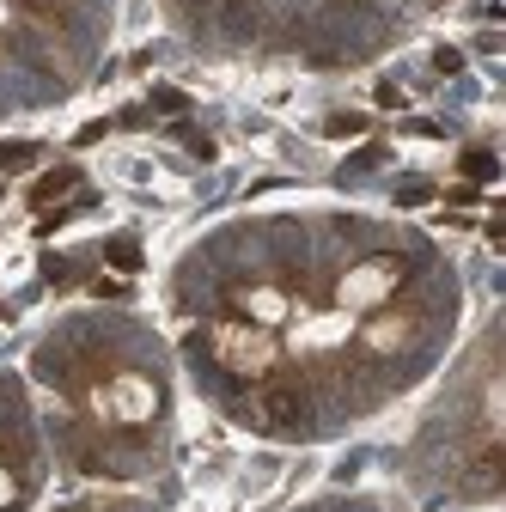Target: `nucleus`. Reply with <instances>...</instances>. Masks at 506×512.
<instances>
[{"label": "nucleus", "instance_id": "nucleus-13", "mask_svg": "<svg viewBox=\"0 0 506 512\" xmlns=\"http://www.w3.org/2000/svg\"><path fill=\"white\" fill-rule=\"evenodd\" d=\"M13 500V476H0V506H7Z\"/></svg>", "mask_w": 506, "mask_h": 512}, {"label": "nucleus", "instance_id": "nucleus-3", "mask_svg": "<svg viewBox=\"0 0 506 512\" xmlns=\"http://www.w3.org/2000/svg\"><path fill=\"white\" fill-rule=\"evenodd\" d=\"M104 409L122 421V427H141V421H153V409H159V391L141 378V372H122L110 391H104Z\"/></svg>", "mask_w": 506, "mask_h": 512}, {"label": "nucleus", "instance_id": "nucleus-7", "mask_svg": "<svg viewBox=\"0 0 506 512\" xmlns=\"http://www.w3.org/2000/svg\"><path fill=\"white\" fill-rule=\"evenodd\" d=\"M74 183H80V171H74V165H61V171H43V177H37V189H31V202H37V208H49L55 196H68Z\"/></svg>", "mask_w": 506, "mask_h": 512}, {"label": "nucleus", "instance_id": "nucleus-4", "mask_svg": "<svg viewBox=\"0 0 506 512\" xmlns=\"http://www.w3.org/2000/svg\"><path fill=\"white\" fill-rule=\"evenodd\" d=\"M250 415H257L263 427H275V433H293V427H305V391L299 384H263L257 403H250Z\"/></svg>", "mask_w": 506, "mask_h": 512}, {"label": "nucleus", "instance_id": "nucleus-9", "mask_svg": "<svg viewBox=\"0 0 506 512\" xmlns=\"http://www.w3.org/2000/svg\"><path fill=\"white\" fill-rule=\"evenodd\" d=\"M464 171H470L476 183H494V177H500V165H494V153H482V147H470V153H464Z\"/></svg>", "mask_w": 506, "mask_h": 512}, {"label": "nucleus", "instance_id": "nucleus-6", "mask_svg": "<svg viewBox=\"0 0 506 512\" xmlns=\"http://www.w3.org/2000/svg\"><path fill=\"white\" fill-rule=\"evenodd\" d=\"M232 305H238V317L244 324H263V330H275L281 317H287V293L281 287H232Z\"/></svg>", "mask_w": 506, "mask_h": 512}, {"label": "nucleus", "instance_id": "nucleus-8", "mask_svg": "<svg viewBox=\"0 0 506 512\" xmlns=\"http://www.w3.org/2000/svg\"><path fill=\"white\" fill-rule=\"evenodd\" d=\"M104 256H110V269H122V275H135V269H141V244H135V238H110Z\"/></svg>", "mask_w": 506, "mask_h": 512}, {"label": "nucleus", "instance_id": "nucleus-2", "mask_svg": "<svg viewBox=\"0 0 506 512\" xmlns=\"http://www.w3.org/2000/svg\"><path fill=\"white\" fill-rule=\"evenodd\" d=\"M403 281H409L403 256H366V263H354V269L336 281V305H348V311H378V305L397 299Z\"/></svg>", "mask_w": 506, "mask_h": 512}, {"label": "nucleus", "instance_id": "nucleus-12", "mask_svg": "<svg viewBox=\"0 0 506 512\" xmlns=\"http://www.w3.org/2000/svg\"><path fill=\"white\" fill-rule=\"evenodd\" d=\"M433 68H439V74H458V68H464V55H458V49H439V55H433Z\"/></svg>", "mask_w": 506, "mask_h": 512}, {"label": "nucleus", "instance_id": "nucleus-10", "mask_svg": "<svg viewBox=\"0 0 506 512\" xmlns=\"http://www.w3.org/2000/svg\"><path fill=\"white\" fill-rule=\"evenodd\" d=\"M25 165H37V147H31V141L0 147V171H25Z\"/></svg>", "mask_w": 506, "mask_h": 512}, {"label": "nucleus", "instance_id": "nucleus-1", "mask_svg": "<svg viewBox=\"0 0 506 512\" xmlns=\"http://www.w3.org/2000/svg\"><path fill=\"white\" fill-rule=\"evenodd\" d=\"M208 354H214V366L232 372V378H263V372H275L281 342H275V330H263V324L220 317V324L208 330Z\"/></svg>", "mask_w": 506, "mask_h": 512}, {"label": "nucleus", "instance_id": "nucleus-11", "mask_svg": "<svg viewBox=\"0 0 506 512\" xmlns=\"http://www.w3.org/2000/svg\"><path fill=\"white\" fill-rule=\"evenodd\" d=\"M366 116H330V135H360Z\"/></svg>", "mask_w": 506, "mask_h": 512}, {"label": "nucleus", "instance_id": "nucleus-5", "mask_svg": "<svg viewBox=\"0 0 506 512\" xmlns=\"http://www.w3.org/2000/svg\"><path fill=\"white\" fill-rule=\"evenodd\" d=\"M409 342H415V317L409 311H378L372 324H360V348L378 354V360L397 354V348H409Z\"/></svg>", "mask_w": 506, "mask_h": 512}]
</instances>
